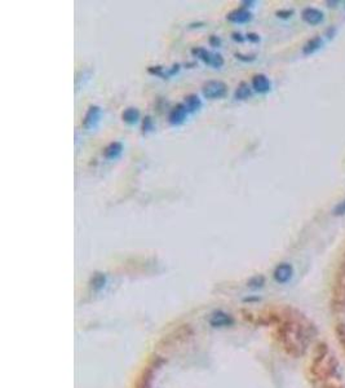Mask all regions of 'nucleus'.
<instances>
[{"mask_svg": "<svg viewBox=\"0 0 345 388\" xmlns=\"http://www.w3.org/2000/svg\"><path fill=\"white\" fill-rule=\"evenodd\" d=\"M192 55L215 69H220L224 65L223 56L219 55V53L210 52V51H207L206 48H202V47H196V48H193Z\"/></svg>", "mask_w": 345, "mask_h": 388, "instance_id": "f257e3e1", "label": "nucleus"}, {"mask_svg": "<svg viewBox=\"0 0 345 388\" xmlns=\"http://www.w3.org/2000/svg\"><path fill=\"white\" fill-rule=\"evenodd\" d=\"M202 93L208 100L223 99L224 96L228 93V86L221 80H210L203 86Z\"/></svg>", "mask_w": 345, "mask_h": 388, "instance_id": "f03ea898", "label": "nucleus"}, {"mask_svg": "<svg viewBox=\"0 0 345 388\" xmlns=\"http://www.w3.org/2000/svg\"><path fill=\"white\" fill-rule=\"evenodd\" d=\"M101 115H102V110H101L100 106H97V105H91L88 110H87L84 118H83V127L88 129V131L95 129L96 127L98 126V123H100Z\"/></svg>", "mask_w": 345, "mask_h": 388, "instance_id": "7ed1b4c3", "label": "nucleus"}, {"mask_svg": "<svg viewBox=\"0 0 345 388\" xmlns=\"http://www.w3.org/2000/svg\"><path fill=\"white\" fill-rule=\"evenodd\" d=\"M293 268L290 263H281L275 267L274 272H273V277L277 284H287L288 281L292 278Z\"/></svg>", "mask_w": 345, "mask_h": 388, "instance_id": "20e7f679", "label": "nucleus"}, {"mask_svg": "<svg viewBox=\"0 0 345 388\" xmlns=\"http://www.w3.org/2000/svg\"><path fill=\"white\" fill-rule=\"evenodd\" d=\"M210 325L212 327H228L232 326L233 323H234V318H233L232 314L226 313V312L223 311H216L211 314V317L208 320Z\"/></svg>", "mask_w": 345, "mask_h": 388, "instance_id": "39448f33", "label": "nucleus"}, {"mask_svg": "<svg viewBox=\"0 0 345 388\" xmlns=\"http://www.w3.org/2000/svg\"><path fill=\"white\" fill-rule=\"evenodd\" d=\"M188 114H189V110L185 106V104H178L168 115V120L172 126H180L187 120Z\"/></svg>", "mask_w": 345, "mask_h": 388, "instance_id": "423d86ee", "label": "nucleus"}, {"mask_svg": "<svg viewBox=\"0 0 345 388\" xmlns=\"http://www.w3.org/2000/svg\"><path fill=\"white\" fill-rule=\"evenodd\" d=\"M301 17L308 25L312 26L319 25L324 19L323 13L319 10H317V8H305V10L302 11Z\"/></svg>", "mask_w": 345, "mask_h": 388, "instance_id": "0eeeda50", "label": "nucleus"}, {"mask_svg": "<svg viewBox=\"0 0 345 388\" xmlns=\"http://www.w3.org/2000/svg\"><path fill=\"white\" fill-rule=\"evenodd\" d=\"M228 21L233 22V24H247L252 20V13L248 12L245 8H238V10H234L226 16Z\"/></svg>", "mask_w": 345, "mask_h": 388, "instance_id": "6e6552de", "label": "nucleus"}, {"mask_svg": "<svg viewBox=\"0 0 345 388\" xmlns=\"http://www.w3.org/2000/svg\"><path fill=\"white\" fill-rule=\"evenodd\" d=\"M272 83L264 74H257L252 78V88L259 93H266L270 91Z\"/></svg>", "mask_w": 345, "mask_h": 388, "instance_id": "1a4fd4ad", "label": "nucleus"}, {"mask_svg": "<svg viewBox=\"0 0 345 388\" xmlns=\"http://www.w3.org/2000/svg\"><path fill=\"white\" fill-rule=\"evenodd\" d=\"M123 153V144L119 141L110 142L106 148L104 149V157L106 159H116L119 158Z\"/></svg>", "mask_w": 345, "mask_h": 388, "instance_id": "9d476101", "label": "nucleus"}, {"mask_svg": "<svg viewBox=\"0 0 345 388\" xmlns=\"http://www.w3.org/2000/svg\"><path fill=\"white\" fill-rule=\"evenodd\" d=\"M322 44H323V40H322L321 37H314L312 38V39H309L308 42L305 43V46L302 47V53L305 56H309V55H313L314 52H317L319 48L322 47Z\"/></svg>", "mask_w": 345, "mask_h": 388, "instance_id": "9b49d317", "label": "nucleus"}, {"mask_svg": "<svg viewBox=\"0 0 345 388\" xmlns=\"http://www.w3.org/2000/svg\"><path fill=\"white\" fill-rule=\"evenodd\" d=\"M251 96H252V90H251V87L248 86L247 83H245V82L239 84L238 88L235 90V93H234V97L237 100H239V101L250 99Z\"/></svg>", "mask_w": 345, "mask_h": 388, "instance_id": "f8f14e48", "label": "nucleus"}, {"mask_svg": "<svg viewBox=\"0 0 345 388\" xmlns=\"http://www.w3.org/2000/svg\"><path fill=\"white\" fill-rule=\"evenodd\" d=\"M122 119L124 120L125 123L128 124H134L137 123L138 119H140V111L136 108H128L123 111Z\"/></svg>", "mask_w": 345, "mask_h": 388, "instance_id": "ddd939ff", "label": "nucleus"}, {"mask_svg": "<svg viewBox=\"0 0 345 388\" xmlns=\"http://www.w3.org/2000/svg\"><path fill=\"white\" fill-rule=\"evenodd\" d=\"M185 106L189 113H196L202 108V100L197 95H189L185 97Z\"/></svg>", "mask_w": 345, "mask_h": 388, "instance_id": "4468645a", "label": "nucleus"}, {"mask_svg": "<svg viewBox=\"0 0 345 388\" xmlns=\"http://www.w3.org/2000/svg\"><path fill=\"white\" fill-rule=\"evenodd\" d=\"M106 284V277L102 273H96L91 280V286L93 290H101Z\"/></svg>", "mask_w": 345, "mask_h": 388, "instance_id": "2eb2a0df", "label": "nucleus"}, {"mask_svg": "<svg viewBox=\"0 0 345 388\" xmlns=\"http://www.w3.org/2000/svg\"><path fill=\"white\" fill-rule=\"evenodd\" d=\"M147 71H149L151 75H156V77H160L163 78V79H168L167 70H165L163 66H150V68L147 69Z\"/></svg>", "mask_w": 345, "mask_h": 388, "instance_id": "dca6fc26", "label": "nucleus"}, {"mask_svg": "<svg viewBox=\"0 0 345 388\" xmlns=\"http://www.w3.org/2000/svg\"><path fill=\"white\" fill-rule=\"evenodd\" d=\"M335 333L336 335H337V340H339V343L341 344L342 348L345 349V325L339 323V325L336 326Z\"/></svg>", "mask_w": 345, "mask_h": 388, "instance_id": "f3484780", "label": "nucleus"}, {"mask_svg": "<svg viewBox=\"0 0 345 388\" xmlns=\"http://www.w3.org/2000/svg\"><path fill=\"white\" fill-rule=\"evenodd\" d=\"M264 284H265V278L263 276H255L248 281V286L252 287V289H260V287L264 286Z\"/></svg>", "mask_w": 345, "mask_h": 388, "instance_id": "a211bd4d", "label": "nucleus"}, {"mask_svg": "<svg viewBox=\"0 0 345 388\" xmlns=\"http://www.w3.org/2000/svg\"><path fill=\"white\" fill-rule=\"evenodd\" d=\"M154 129V122L151 119V117H145L144 120H142V131L145 133L146 132H151Z\"/></svg>", "mask_w": 345, "mask_h": 388, "instance_id": "6ab92c4d", "label": "nucleus"}, {"mask_svg": "<svg viewBox=\"0 0 345 388\" xmlns=\"http://www.w3.org/2000/svg\"><path fill=\"white\" fill-rule=\"evenodd\" d=\"M345 214V200L341 201L337 206L333 209V215H344Z\"/></svg>", "mask_w": 345, "mask_h": 388, "instance_id": "aec40b11", "label": "nucleus"}, {"mask_svg": "<svg viewBox=\"0 0 345 388\" xmlns=\"http://www.w3.org/2000/svg\"><path fill=\"white\" fill-rule=\"evenodd\" d=\"M292 15H293L292 10H283L277 12V17H279V19H290Z\"/></svg>", "mask_w": 345, "mask_h": 388, "instance_id": "412c9836", "label": "nucleus"}, {"mask_svg": "<svg viewBox=\"0 0 345 388\" xmlns=\"http://www.w3.org/2000/svg\"><path fill=\"white\" fill-rule=\"evenodd\" d=\"M235 57H237L238 60H241V61H245V62H251L256 59L254 55L247 56V55H242V53H235Z\"/></svg>", "mask_w": 345, "mask_h": 388, "instance_id": "4be33fe9", "label": "nucleus"}, {"mask_svg": "<svg viewBox=\"0 0 345 388\" xmlns=\"http://www.w3.org/2000/svg\"><path fill=\"white\" fill-rule=\"evenodd\" d=\"M210 44H211V47L217 48V47L221 46V39L219 37H216V35H212V37L210 38Z\"/></svg>", "mask_w": 345, "mask_h": 388, "instance_id": "5701e85b", "label": "nucleus"}, {"mask_svg": "<svg viewBox=\"0 0 345 388\" xmlns=\"http://www.w3.org/2000/svg\"><path fill=\"white\" fill-rule=\"evenodd\" d=\"M246 39L252 42V43H257V42H260V37L257 34H255V33H248V34L246 35Z\"/></svg>", "mask_w": 345, "mask_h": 388, "instance_id": "b1692460", "label": "nucleus"}, {"mask_svg": "<svg viewBox=\"0 0 345 388\" xmlns=\"http://www.w3.org/2000/svg\"><path fill=\"white\" fill-rule=\"evenodd\" d=\"M232 38H233V40H235V42H238V43H243V42H245V39H246V38H243V35H242L241 33H233Z\"/></svg>", "mask_w": 345, "mask_h": 388, "instance_id": "393cba45", "label": "nucleus"}, {"mask_svg": "<svg viewBox=\"0 0 345 388\" xmlns=\"http://www.w3.org/2000/svg\"><path fill=\"white\" fill-rule=\"evenodd\" d=\"M252 4H255V2H242V8H247V7H252Z\"/></svg>", "mask_w": 345, "mask_h": 388, "instance_id": "a878e982", "label": "nucleus"}, {"mask_svg": "<svg viewBox=\"0 0 345 388\" xmlns=\"http://www.w3.org/2000/svg\"><path fill=\"white\" fill-rule=\"evenodd\" d=\"M331 388H340V387H331Z\"/></svg>", "mask_w": 345, "mask_h": 388, "instance_id": "bb28decb", "label": "nucleus"}]
</instances>
